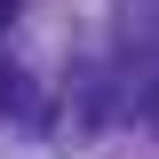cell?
<instances>
[{
	"instance_id": "cell-1",
	"label": "cell",
	"mask_w": 159,
	"mask_h": 159,
	"mask_svg": "<svg viewBox=\"0 0 159 159\" xmlns=\"http://www.w3.org/2000/svg\"><path fill=\"white\" fill-rule=\"evenodd\" d=\"M16 8H24V0H0V32H8V24H16Z\"/></svg>"
}]
</instances>
